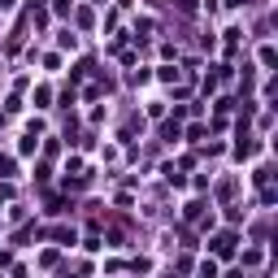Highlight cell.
<instances>
[{"label": "cell", "mask_w": 278, "mask_h": 278, "mask_svg": "<svg viewBox=\"0 0 278 278\" xmlns=\"http://www.w3.org/2000/svg\"><path fill=\"white\" fill-rule=\"evenodd\" d=\"M213 248L222 252V256H230V248H235V235H217V239H213Z\"/></svg>", "instance_id": "cell-1"}]
</instances>
